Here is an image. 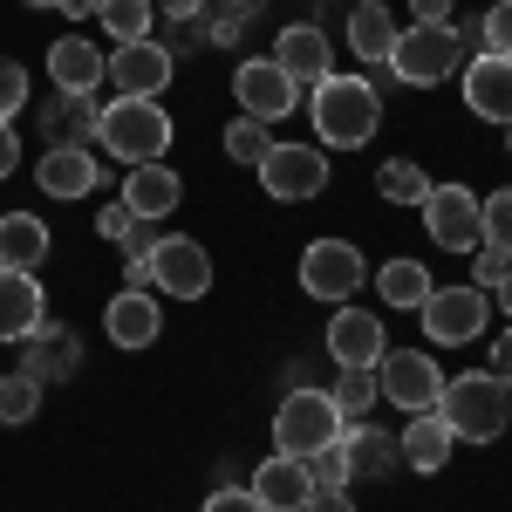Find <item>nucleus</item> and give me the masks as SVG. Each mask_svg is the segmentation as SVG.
Wrapping results in <instances>:
<instances>
[{
    "mask_svg": "<svg viewBox=\"0 0 512 512\" xmlns=\"http://www.w3.org/2000/svg\"><path fill=\"white\" fill-rule=\"evenodd\" d=\"M308 110H315V137L328 151H362L383 130V89L369 76H328Z\"/></svg>",
    "mask_w": 512,
    "mask_h": 512,
    "instance_id": "1",
    "label": "nucleus"
},
{
    "mask_svg": "<svg viewBox=\"0 0 512 512\" xmlns=\"http://www.w3.org/2000/svg\"><path fill=\"white\" fill-rule=\"evenodd\" d=\"M437 417L451 424L458 444H492V437H506V424H512V390L492 376V369L444 376V390H437Z\"/></svg>",
    "mask_w": 512,
    "mask_h": 512,
    "instance_id": "2",
    "label": "nucleus"
},
{
    "mask_svg": "<svg viewBox=\"0 0 512 512\" xmlns=\"http://www.w3.org/2000/svg\"><path fill=\"white\" fill-rule=\"evenodd\" d=\"M96 144L117 164H164V151H171V117H164L158 96H117L96 117Z\"/></svg>",
    "mask_w": 512,
    "mask_h": 512,
    "instance_id": "3",
    "label": "nucleus"
},
{
    "mask_svg": "<svg viewBox=\"0 0 512 512\" xmlns=\"http://www.w3.org/2000/svg\"><path fill=\"white\" fill-rule=\"evenodd\" d=\"M396 82H417V89H431V82L444 76H458L465 69V35L451 28V21H437V28H396V48H390V62H383Z\"/></svg>",
    "mask_w": 512,
    "mask_h": 512,
    "instance_id": "4",
    "label": "nucleus"
},
{
    "mask_svg": "<svg viewBox=\"0 0 512 512\" xmlns=\"http://www.w3.org/2000/svg\"><path fill=\"white\" fill-rule=\"evenodd\" d=\"M342 410H335V396L328 390H308V383H294V390L280 396L274 410V451H287V458H315L321 444H335L342 437Z\"/></svg>",
    "mask_w": 512,
    "mask_h": 512,
    "instance_id": "5",
    "label": "nucleus"
},
{
    "mask_svg": "<svg viewBox=\"0 0 512 512\" xmlns=\"http://www.w3.org/2000/svg\"><path fill=\"white\" fill-rule=\"evenodd\" d=\"M417 315H424V335H431L437 349H465L492 321V294L485 287H431V301Z\"/></svg>",
    "mask_w": 512,
    "mask_h": 512,
    "instance_id": "6",
    "label": "nucleus"
},
{
    "mask_svg": "<svg viewBox=\"0 0 512 512\" xmlns=\"http://www.w3.org/2000/svg\"><path fill=\"white\" fill-rule=\"evenodd\" d=\"M437 390H444V369H437L424 349H383L376 362V396H390L396 410H437Z\"/></svg>",
    "mask_w": 512,
    "mask_h": 512,
    "instance_id": "7",
    "label": "nucleus"
},
{
    "mask_svg": "<svg viewBox=\"0 0 512 512\" xmlns=\"http://www.w3.org/2000/svg\"><path fill=\"white\" fill-rule=\"evenodd\" d=\"M260 185H267V198H280V205H301V198L328 192V151H321V144H274V151L260 158Z\"/></svg>",
    "mask_w": 512,
    "mask_h": 512,
    "instance_id": "8",
    "label": "nucleus"
},
{
    "mask_svg": "<svg viewBox=\"0 0 512 512\" xmlns=\"http://www.w3.org/2000/svg\"><path fill=\"white\" fill-rule=\"evenodd\" d=\"M369 280V260L355 253L349 239H315L308 253H301V287L315 294V301H355V287Z\"/></svg>",
    "mask_w": 512,
    "mask_h": 512,
    "instance_id": "9",
    "label": "nucleus"
},
{
    "mask_svg": "<svg viewBox=\"0 0 512 512\" xmlns=\"http://www.w3.org/2000/svg\"><path fill=\"white\" fill-rule=\"evenodd\" d=\"M151 287L171 301H205L212 294V253L185 233H164V246L151 253Z\"/></svg>",
    "mask_w": 512,
    "mask_h": 512,
    "instance_id": "10",
    "label": "nucleus"
},
{
    "mask_svg": "<svg viewBox=\"0 0 512 512\" xmlns=\"http://www.w3.org/2000/svg\"><path fill=\"white\" fill-rule=\"evenodd\" d=\"M424 226H431V239L444 253H478V246H485L472 185H431V192H424Z\"/></svg>",
    "mask_w": 512,
    "mask_h": 512,
    "instance_id": "11",
    "label": "nucleus"
},
{
    "mask_svg": "<svg viewBox=\"0 0 512 512\" xmlns=\"http://www.w3.org/2000/svg\"><path fill=\"white\" fill-rule=\"evenodd\" d=\"M383 349H390V342H383V315H376V308H349V301H342V308L328 315V355H335V369H376Z\"/></svg>",
    "mask_w": 512,
    "mask_h": 512,
    "instance_id": "12",
    "label": "nucleus"
},
{
    "mask_svg": "<svg viewBox=\"0 0 512 512\" xmlns=\"http://www.w3.org/2000/svg\"><path fill=\"white\" fill-rule=\"evenodd\" d=\"M233 96H239V110H246L253 123H280L294 103H301V89L287 82V69H280V62H239Z\"/></svg>",
    "mask_w": 512,
    "mask_h": 512,
    "instance_id": "13",
    "label": "nucleus"
},
{
    "mask_svg": "<svg viewBox=\"0 0 512 512\" xmlns=\"http://www.w3.org/2000/svg\"><path fill=\"white\" fill-rule=\"evenodd\" d=\"M178 76V62L164 55V41H117V55H110V82H117V96H164V82Z\"/></svg>",
    "mask_w": 512,
    "mask_h": 512,
    "instance_id": "14",
    "label": "nucleus"
},
{
    "mask_svg": "<svg viewBox=\"0 0 512 512\" xmlns=\"http://www.w3.org/2000/svg\"><path fill=\"white\" fill-rule=\"evenodd\" d=\"M274 62L287 69L294 89H321V82L335 76V48H328V35H321L315 21H294V28L274 41Z\"/></svg>",
    "mask_w": 512,
    "mask_h": 512,
    "instance_id": "15",
    "label": "nucleus"
},
{
    "mask_svg": "<svg viewBox=\"0 0 512 512\" xmlns=\"http://www.w3.org/2000/svg\"><path fill=\"white\" fill-rule=\"evenodd\" d=\"M35 185L48 198H89L96 185H103V164H96V151H89V144H55V151H41Z\"/></svg>",
    "mask_w": 512,
    "mask_h": 512,
    "instance_id": "16",
    "label": "nucleus"
},
{
    "mask_svg": "<svg viewBox=\"0 0 512 512\" xmlns=\"http://www.w3.org/2000/svg\"><path fill=\"white\" fill-rule=\"evenodd\" d=\"M76 369H82V342L69 328H55V315L21 342V376H35V383H69Z\"/></svg>",
    "mask_w": 512,
    "mask_h": 512,
    "instance_id": "17",
    "label": "nucleus"
},
{
    "mask_svg": "<svg viewBox=\"0 0 512 512\" xmlns=\"http://www.w3.org/2000/svg\"><path fill=\"white\" fill-rule=\"evenodd\" d=\"M48 76H55V89H69V96H96V82L110 76V55L89 35H62V41H48Z\"/></svg>",
    "mask_w": 512,
    "mask_h": 512,
    "instance_id": "18",
    "label": "nucleus"
},
{
    "mask_svg": "<svg viewBox=\"0 0 512 512\" xmlns=\"http://www.w3.org/2000/svg\"><path fill=\"white\" fill-rule=\"evenodd\" d=\"M103 328H110V342H117V349H151V342L164 335V301H158V294L123 287L117 301L103 308Z\"/></svg>",
    "mask_w": 512,
    "mask_h": 512,
    "instance_id": "19",
    "label": "nucleus"
},
{
    "mask_svg": "<svg viewBox=\"0 0 512 512\" xmlns=\"http://www.w3.org/2000/svg\"><path fill=\"white\" fill-rule=\"evenodd\" d=\"M465 103L485 123H512V55H472L465 62Z\"/></svg>",
    "mask_w": 512,
    "mask_h": 512,
    "instance_id": "20",
    "label": "nucleus"
},
{
    "mask_svg": "<svg viewBox=\"0 0 512 512\" xmlns=\"http://www.w3.org/2000/svg\"><path fill=\"white\" fill-rule=\"evenodd\" d=\"M41 321H48V301H41L35 274L0 267V342H28Z\"/></svg>",
    "mask_w": 512,
    "mask_h": 512,
    "instance_id": "21",
    "label": "nucleus"
},
{
    "mask_svg": "<svg viewBox=\"0 0 512 512\" xmlns=\"http://www.w3.org/2000/svg\"><path fill=\"white\" fill-rule=\"evenodd\" d=\"M246 492H253L267 512H301V506H308V492H315V478H308V465H301V458L274 451V458L253 472V485H246Z\"/></svg>",
    "mask_w": 512,
    "mask_h": 512,
    "instance_id": "22",
    "label": "nucleus"
},
{
    "mask_svg": "<svg viewBox=\"0 0 512 512\" xmlns=\"http://www.w3.org/2000/svg\"><path fill=\"white\" fill-rule=\"evenodd\" d=\"M178 198H185V185H178L171 164H130V178H123V205H130L137 219H171Z\"/></svg>",
    "mask_w": 512,
    "mask_h": 512,
    "instance_id": "23",
    "label": "nucleus"
},
{
    "mask_svg": "<svg viewBox=\"0 0 512 512\" xmlns=\"http://www.w3.org/2000/svg\"><path fill=\"white\" fill-rule=\"evenodd\" d=\"M96 117H103V103L96 96H55L48 110H41V130H48V151L55 144H96Z\"/></svg>",
    "mask_w": 512,
    "mask_h": 512,
    "instance_id": "24",
    "label": "nucleus"
},
{
    "mask_svg": "<svg viewBox=\"0 0 512 512\" xmlns=\"http://www.w3.org/2000/svg\"><path fill=\"white\" fill-rule=\"evenodd\" d=\"M451 444H458L451 424H444L437 410H417V424L403 431V465H410V472H444V465H451Z\"/></svg>",
    "mask_w": 512,
    "mask_h": 512,
    "instance_id": "25",
    "label": "nucleus"
},
{
    "mask_svg": "<svg viewBox=\"0 0 512 512\" xmlns=\"http://www.w3.org/2000/svg\"><path fill=\"white\" fill-rule=\"evenodd\" d=\"M342 444H349V472L355 478H390L403 465V444L383 437L376 424H342Z\"/></svg>",
    "mask_w": 512,
    "mask_h": 512,
    "instance_id": "26",
    "label": "nucleus"
},
{
    "mask_svg": "<svg viewBox=\"0 0 512 512\" xmlns=\"http://www.w3.org/2000/svg\"><path fill=\"white\" fill-rule=\"evenodd\" d=\"M349 48L369 62V69H383V62H390L396 21H390V7H383V0H362V7H349Z\"/></svg>",
    "mask_w": 512,
    "mask_h": 512,
    "instance_id": "27",
    "label": "nucleus"
},
{
    "mask_svg": "<svg viewBox=\"0 0 512 512\" xmlns=\"http://www.w3.org/2000/svg\"><path fill=\"white\" fill-rule=\"evenodd\" d=\"M41 260H48V226H41L35 212H7V219H0V267L35 274Z\"/></svg>",
    "mask_w": 512,
    "mask_h": 512,
    "instance_id": "28",
    "label": "nucleus"
},
{
    "mask_svg": "<svg viewBox=\"0 0 512 512\" xmlns=\"http://www.w3.org/2000/svg\"><path fill=\"white\" fill-rule=\"evenodd\" d=\"M376 294H383V308H424L431 301V267L424 260H383Z\"/></svg>",
    "mask_w": 512,
    "mask_h": 512,
    "instance_id": "29",
    "label": "nucleus"
},
{
    "mask_svg": "<svg viewBox=\"0 0 512 512\" xmlns=\"http://www.w3.org/2000/svg\"><path fill=\"white\" fill-rule=\"evenodd\" d=\"M110 41H144L151 35V21H158V0H103V14H96Z\"/></svg>",
    "mask_w": 512,
    "mask_h": 512,
    "instance_id": "30",
    "label": "nucleus"
},
{
    "mask_svg": "<svg viewBox=\"0 0 512 512\" xmlns=\"http://www.w3.org/2000/svg\"><path fill=\"white\" fill-rule=\"evenodd\" d=\"M35 410H41V383L35 376H0V424H35Z\"/></svg>",
    "mask_w": 512,
    "mask_h": 512,
    "instance_id": "31",
    "label": "nucleus"
},
{
    "mask_svg": "<svg viewBox=\"0 0 512 512\" xmlns=\"http://www.w3.org/2000/svg\"><path fill=\"white\" fill-rule=\"evenodd\" d=\"M267 151H274V130H267V123H253V117L226 123V158H233V164H253V171H260Z\"/></svg>",
    "mask_w": 512,
    "mask_h": 512,
    "instance_id": "32",
    "label": "nucleus"
},
{
    "mask_svg": "<svg viewBox=\"0 0 512 512\" xmlns=\"http://www.w3.org/2000/svg\"><path fill=\"white\" fill-rule=\"evenodd\" d=\"M335 410H342V417H362V410H369V403H376V369H342V376H335Z\"/></svg>",
    "mask_w": 512,
    "mask_h": 512,
    "instance_id": "33",
    "label": "nucleus"
},
{
    "mask_svg": "<svg viewBox=\"0 0 512 512\" xmlns=\"http://www.w3.org/2000/svg\"><path fill=\"white\" fill-rule=\"evenodd\" d=\"M478 233H485V246L512 253V185L492 192V198H478Z\"/></svg>",
    "mask_w": 512,
    "mask_h": 512,
    "instance_id": "34",
    "label": "nucleus"
},
{
    "mask_svg": "<svg viewBox=\"0 0 512 512\" xmlns=\"http://www.w3.org/2000/svg\"><path fill=\"white\" fill-rule=\"evenodd\" d=\"M376 192L390 198V205H424V192H431V178H424L417 164H383V178H376Z\"/></svg>",
    "mask_w": 512,
    "mask_h": 512,
    "instance_id": "35",
    "label": "nucleus"
},
{
    "mask_svg": "<svg viewBox=\"0 0 512 512\" xmlns=\"http://www.w3.org/2000/svg\"><path fill=\"white\" fill-rule=\"evenodd\" d=\"M478 55H512V0H492L478 14Z\"/></svg>",
    "mask_w": 512,
    "mask_h": 512,
    "instance_id": "36",
    "label": "nucleus"
},
{
    "mask_svg": "<svg viewBox=\"0 0 512 512\" xmlns=\"http://www.w3.org/2000/svg\"><path fill=\"white\" fill-rule=\"evenodd\" d=\"M301 465H308V478H315V485H349V444H342V437H335V444H321L315 458H301Z\"/></svg>",
    "mask_w": 512,
    "mask_h": 512,
    "instance_id": "37",
    "label": "nucleus"
},
{
    "mask_svg": "<svg viewBox=\"0 0 512 512\" xmlns=\"http://www.w3.org/2000/svg\"><path fill=\"white\" fill-rule=\"evenodd\" d=\"M21 103H28V69L14 55H0V123L21 117Z\"/></svg>",
    "mask_w": 512,
    "mask_h": 512,
    "instance_id": "38",
    "label": "nucleus"
},
{
    "mask_svg": "<svg viewBox=\"0 0 512 512\" xmlns=\"http://www.w3.org/2000/svg\"><path fill=\"white\" fill-rule=\"evenodd\" d=\"M164 246V233H158V219H137L130 226V239H123V267H151V253Z\"/></svg>",
    "mask_w": 512,
    "mask_h": 512,
    "instance_id": "39",
    "label": "nucleus"
},
{
    "mask_svg": "<svg viewBox=\"0 0 512 512\" xmlns=\"http://www.w3.org/2000/svg\"><path fill=\"white\" fill-rule=\"evenodd\" d=\"M506 274H512V253H499V246H478V260H472V287H485V294H492V287H499Z\"/></svg>",
    "mask_w": 512,
    "mask_h": 512,
    "instance_id": "40",
    "label": "nucleus"
},
{
    "mask_svg": "<svg viewBox=\"0 0 512 512\" xmlns=\"http://www.w3.org/2000/svg\"><path fill=\"white\" fill-rule=\"evenodd\" d=\"M130 226H137V212H130L123 198H117V205H96V233H103V239H117V246H123Z\"/></svg>",
    "mask_w": 512,
    "mask_h": 512,
    "instance_id": "41",
    "label": "nucleus"
},
{
    "mask_svg": "<svg viewBox=\"0 0 512 512\" xmlns=\"http://www.w3.org/2000/svg\"><path fill=\"white\" fill-rule=\"evenodd\" d=\"M198 48H212V28H198V21H178V35L164 41L171 62H178V55H198Z\"/></svg>",
    "mask_w": 512,
    "mask_h": 512,
    "instance_id": "42",
    "label": "nucleus"
},
{
    "mask_svg": "<svg viewBox=\"0 0 512 512\" xmlns=\"http://www.w3.org/2000/svg\"><path fill=\"white\" fill-rule=\"evenodd\" d=\"M205 512H267V506H260V499H253L246 485H219V492L205 499Z\"/></svg>",
    "mask_w": 512,
    "mask_h": 512,
    "instance_id": "43",
    "label": "nucleus"
},
{
    "mask_svg": "<svg viewBox=\"0 0 512 512\" xmlns=\"http://www.w3.org/2000/svg\"><path fill=\"white\" fill-rule=\"evenodd\" d=\"M301 512H355V499H349V485H315Z\"/></svg>",
    "mask_w": 512,
    "mask_h": 512,
    "instance_id": "44",
    "label": "nucleus"
},
{
    "mask_svg": "<svg viewBox=\"0 0 512 512\" xmlns=\"http://www.w3.org/2000/svg\"><path fill=\"white\" fill-rule=\"evenodd\" d=\"M492 376H499V383L512 390V328L499 335V342H492Z\"/></svg>",
    "mask_w": 512,
    "mask_h": 512,
    "instance_id": "45",
    "label": "nucleus"
},
{
    "mask_svg": "<svg viewBox=\"0 0 512 512\" xmlns=\"http://www.w3.org/2000/svg\"><path fill=\"white\" fill-rule=\"evenodd\" d=\"M14 164H21V137L0 123V178H14Z\"/></svg>",
    "mask_w": 512,
    "mask_h": 512,
    "instance_id": "46",
    "label": "nucleus"
},
{
    "mask_svg": "<svg viewBox=\"0 0 512 512\" xmlns=\"http://www.w3.org/2000/svg\"><path fill=\"white\" fill-rule=\"evenodd\" d=\"M410 7H417V21H424V28H437V21H451V0H410Z\"/></svg>",
    "mask_w": 512,
    "mask_h": 512,
    "instance_id": "47",
    "label": "nucleus"
},
{
    "mask_svg": "<svg viewBox=\"0 0 512 512\" xmlns=\"http://www.w3.org/2000/svg\"><path fill=\"white\" fill-rule=\"evenodd\" d=\"M55 7H62L69 21H96V14H103V0H55Z\"/></svg>",
    "mask_w": 512,
    "mask_h": 512,
    "instance_id": "48",
    "label": "nucleus"
},
{
    "mask_svg": "<svg viewBox=\"0 0 512 512\" xmlns=\"http://www.w3.org/2000/svg\"><path fill=\"white\" fill-rule=\"evenodd\" d=\"M158 7H164V21H198L205 0H158Z\"/></svg>",
    "mask_w": 512,
    "mask_h": 512,
    "instance_id": "49",
    "label": "nucleus"
},
{
    "mask_svg": "<svg viewBox=\"0 0 512 512\" xmlns=\"http://www.w3.org/2000/svg\"><path fill=\"white\" fill-rule=\"evenodd\" d=\"M492 301H499V308H506V315H512V274L499 280V287H492Z\"/></svg>",
    "mask_w": 512,
    "mask_h": 512,
    "instance_id": "50",
    "label": "nucleus"
},
{
    "mask_svg": "<svg viewBox=\"0 0 512 512\" xmlns=\"http://www.w3.org/2000/svg\"><path fill=\"white\" fill-rule=\"evenodd\" d=\"M21 7H55V0H21Z\"/></svg>",
    "mask_w": 512,
    "mask_h": 512,
    "instance_id": "51",
    "label": "nucleus"
}]
</instances>
